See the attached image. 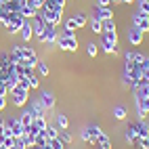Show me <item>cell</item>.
Segmentation results:
<instances>
[{
  "label": "cell",
  "mask_w": 149,
  "mask_h": 149,
  "mask_svg": "<svg viewBox=\"0 0 149 149\" xmlns=\"http://www.w3.org/2000/svg\"><path fill=\"white\" fill-rule=\"evenodd\" d=\"M48 141V139H46V134H44V130H40V132H38L36 136H34V145H38V147H40V145H44Z\"/></svg>",
  "instance_id": "obj_31"
},
{
  "label": "cell",
  "mask_w": 149,
  "mask_h": 149,
  "mask_svg": "<svg viewBox=\"0 0 149 149\" xmlns=\"http://www.w3.org/2000/svg\"><path fill=\"white\" fill-rule=\"evenodd\" d=\"M11 149H27V147L23 145V141H21V139H15V143L11 145Z\"/></svg>",
  "instance_id": "obj_38"
},
{
  "label": "cell",
  "mask_w": 149,
  "mask_h": 149,
  "mask_svg": "<svg viewBox=\"0 0 149 149\" xmlns=\"http://www.w3.org/2000/svg\"><path fill=\"white\" fill-rule=\"evenodd\" d=\"M101 25H103V34L116 32V21H113V19H105V21H101Z\"/></svg>",
  "instance_id": "obj_27"
},
{
  "label": "cell",
  "mask_w": 149,
  "mask_h": 149,
  "mask_svg": "<svg viewBox=\"0 0 149 149\" xmlns=\"http://www.w3.org/2000/svg\"><path fill=\"white\" fill-rule=\"evenodd\" d=\"M134 103H136V111L149 113V97H143V99H139V101H134Z\"/></svg>",
  "instance_id": "obj_23"
},
{
  "label": "cell",
  "mask_w": 149,
  "mask_h": 149,
  "mask_svg": "<svg viewBox=\"0 0 149 149\" xmlns=\"http://www.w3.org/2000/svg\"><path fill=\"white\" fill-rule=\"evenodd\" d=\"M8 95H11V103L15 107H25L27 99H29V91H25V88H21V86H15Z\"/></svg>",
  "instance_id": "obj_4"
},
{
  "label": "cell",
  "mask_w": 149,
  "mask_h": 149,
  "mask_svg": "<svg viewBox=\"0 0 149 149\" xmlns=\"http://www.w3.org/2000/svg\"><path fill=\"white\" fill-rule=\"evenodd\" d=\"M134 63L141 72H145V69H149V57L143 53H134Z\"/></svg>",
  "instance_id": "obj_16"
},
{
  "label": "cell",
  "mask_w": 149,
  "mask_h": 149,
  "mask_svg": "<svg viewBox=\"0 0 149 149\" xmlns=\"http://www.w3.org/2000/svg\"><path fill=\"white\" fill-rule=\"evenodd\" d=\"M59 136H61L63 143H72V134H69L67 130H61V134H59Z\"/></svg>",
  "instance_id": "obj_37"
},
{
  "label": "cell",
  "mask_w": 149,
  "mask_h": 149,
  "mask_svg": "<svg viewBox=\"0 0 149 149\" xmlns=\"http://www.w3.org/2000/svg\"><path fill=\"white\" fill-rule=\"evenodd\" d=\"M29 149H40V147H38V145H34V147H29Z\"/></svg>",
  "instance_id": "obj_44"
},
{
  "label": "cell",
  "mask_w": 149,
  "mask_h": 149,
  "mask_svg": "<svg viewBox=\"0 0 149 149\" xmlns=\"http://www.w3.org/2000/svg\"><path fill=\"white\" fill-rule=\"evenodd\" d=\"M113 116H116V120H126L128 111H126L124 105H118V107H113Z\"/></svg>",
  "instance_id": "obj_24"
},
{
  "label": "cell",
  "mask_w": 149,
  "mask_h": 149,
  "mask_svg": "<svg viewBox=\"0 0 149 149\" xmlns=\"http://www.w3.org/2000/svg\"><path fill=\"white\" fill-rule=\"evenodd\" d=\"M141 80L143 82H149V69H145V72L141 74Z\"/></svg>",
  "instance_id": "obj_39"
},
{
  "label": "cell",
  "mask_w": 149,
  "mask_h": 149,
  "mask_svg": "<svg viewBox=\"0 0 149 149\" xmlns=\"http://www.w3.org/2000/svg\"><path fill=\"white\" fill-rule=\"evenodd\" d=\"M19 122L23 124V132H25V128H27V126H32V122H34L32 111H29V109H25V111L21 113V118H19Z\"/></svg>",
  "instance_id": "obj_18"
},
{
  "label": "cell",
  "mask_w": 149,
  "mask_h": 149,
  "mask_svg": "<svg viewBox=\"0 0 149 149\" xmlns=\"http://www.w3.org/2000/svg\"><path fill=\"white\" fill-rule=\"evenodd\" d=\"M97 4H101V6H111V0H97Z\"/></svg>",
  "instance_id": "obj_40"
},
{
  "label": "cell",
  "mask_w": 149,
  "mask_h": 149,
  "mask_svg": "<svg viewBox=\"0 0 149 149\" xmlns=\"http://www.w3.org/2000/svg\"><path fill=\"white\" fill-rule=\"evenodd\" d=\"M80 136H82V141H84L86 145H95V143H97V139H95V134L91 132V128H88V126L80 132Z\"/></svg>",
  "instance_id": "obj_19"
},
{
  "label": "cell",
  "mask_w": 149,
  "mask_h": 149,
  "mask_svg": "<svg viewBox=\"0 0 149 149\" xmlns=\"http://www.w3.org/2000/svg\"><path fill=\"white\" fill-rule=\"evenodd\" d=\"M57 46L61 51H67V53H76L78 51V40H76V34H61L57 38Z\"/></svg>",
  "instance_id": "obj_3"
},
{
  "label": "cell",
  "mask_w": 149,
  "mask_h": 149,
  "mask_svg": "<svg viewBox=\"0 0 149 149\" xmlns=\"http://www.w3.org/2000/svg\"><path fill=\"white\" fill-rule=\"evenodd\" d=\"M48 145H51L53 149H65V143L61 141V136H57V139H51V141H48Z\"/></svg>",
  "instance_id": "obj_32"
},
{
  "label": "cell",
  "mask_w": 149,
  "mask_h": 149,
  "mask_svg": "<svg viewBox=\"0 0 149 149\" xmlns=\"http://www.w3.org/2000/svg\"><path fill=\"white\" fill-rule=\"evenodd\" d=\"M57 27L55 25H46L44 29V36H42V40L40 42H46V44H57Z\"/></svg>",
  "instance_id": "obj_10"
},
{
  "label": "cell",
  "mask_w": 149,
  "mask_h": 149,
  "mask_svg": "<svg viewBox=\"0 0 149 149\" xmlns=\"http://www.w3.org/2000/svg\"><path fill=\"white\" fill-rule=\"evenodd\" d=\"M6 107V97H0V109Z\"/></svg>",
  "instance_id": "obj_41"
},
{
  "label": "cell",
  "mask_w": 149,
  "mask_h": 149,
  "mask_svg": "<svg viewBox=\"0 0 149 149\" xmlns=\"http://www.w3.org/2000/svg\"><path fill=\"white\" fill-rule=\"evenodd\" d=\"M4 2H6V0H0V4H4Z\"/></svg>",
  "instance_id": "obj_45"
},
{
  "label": "cell",
  "mask_w": 149,
  "mask_h": 149,
  "mask_svg": "<svg viewBox=\"0 0 149 149\" xmlns=\"http://www.w3.org/2000/svg\"><path fill=\"white\" fill-rule=\"evenodd\" d=\"M38 99L42 101V105H44L46 109H53V107L57 105V99H55V95H53V93H48V91H42Z\"/></svg>",
  "instance_id": "obj_11"
},
{
  "label": "cell",
  "mask_w": 149,
  "mask_h": 149,
  "mask_svg": "<svg viewBox=\"0 0 149 149\" xmlns=\"http://www.w3.org/2000/svg\"><path fill=\"white\" fill-rule=\"evenodd\" d=\"M101 48H103V53H107V55H120V51H118V32L103 34Z\"/></svg>",
  "instance_id": "obj_1"
},
{
  "label": "cell",
  "mask_w": 149,
  "mask_h": 149,
  "mask_svg": "<svg viewBox=\"0 0 149 149\" xmlns=\"http://www.w3.org/2000/svg\"><path fill=\"white\" fill-rule=\"evenodd\" d=\"M36 69H38V72H40V76H42V78H46L48 74H51V69H48V65H46L44 61H38V65H36Z\"/></svg>",
  "instance_id": "obj_29"
},
{
  "label": "cell",
  "mask_w": 149,
  "mask_h": 149,
  "mask_svg": "<svg viewBox=\"0 0 149 149\" xmlns=\"http://www.w3.org/2000/svg\"><path fill=\"white\" fill-rule=\"evenodd\" d=\"M55 126L59 128V130H67V128H69V120H67V116L57 113V116H55Z\"/></svg>",
  "instance_id": "obj_17"
},
{
  "label": "cell",
  "mask_w": 149,
  "mask_h": 149,
  "mask_svg": "<svg viewBox=\"0 0 149 149\" xmlns=\"http://www.w3.org/2000/svg\"><path fill=\"white\" fill-rule=\"evenodd\" d=\"M97 143H99V147H101V149H111V141H109V136H107L105 132L97 139Z\"/></svg>",
  "instance_id": "obj_26"
},
{
  "label": "cell",
  "mask_w": 149,
  "mask_h": 149,
  "mask_svg": "<svg viewBox=\"0 0 149 149\" xmlns=\"http://www.w3.org/2000/svg\"><path fill=\"white\" fill-rule=\"evenodd\" d=\"M93 15L99 17L101 21H105V19H113V8H111V6H101V4H97Z\"/></svg>",
  "instance_id": "obj_9"
},
{
  "label": "cell",
  "mask_w": 149,
  "mask_h": 149,
  "mask_svg": "<svg viewBox=\"0 0 149 149\" xmlns=\"http://www.w3.org/2000/svg\"><path fill=\"white\" fill-rule=\"evenodd\" d=\"M8 17H11V11L6 8V4H0V23H6L8 21Z\"/></svg>",
  "instance_id": "obj_28"
},
{
  "label": "cell",
  "mask_w": 149,
  "mask_h": 149,
  "mask_svg": "<svg viewBox=\"0 0 149 149\" xmlns=\"http://www.w3.org/2000/svg\"><path fill=\"white\" fill-rule=\"evenodd\" d=\"M132 25L139 27L143 34L149 32V15H143V13H139V11H136V13L132 15Z\"/></svg>",
  "instance_id": "obj_6"
},
{
  "label": "cell",
  "mask_w": 149,
  "mask_h": 149,
  "mask_svg": "<svg viewBox=\"0 0 149 149\" xmlns=\"http://www.w3.org/2000/svg\"><path fill=\"white\" fill-rule=\"evenodd\" d=\"M21 141H23V145H25L27 149H29V147H34V134H29V132H23Z\"/></svg>",
  "instance_id": "obj_33"
},
{
  "label": "cell",
  "mask_w": 149,
  "mask_h": 149,
  "mask_svg": "<svg viewBox=\"0 0 149 149\" xmlns=\"http://www.w3.org/2000/svg\"><path fill=\"white\" fill-rule=\"evenodd\" d=\"M40 15H42V19L48 23V25H59L61 23V17H63V11H59V8H51L48 4H42V8H40Z\"/></svg>",
  "instance_id": "obj_2"
},
{
  "label": "cell",
  "mask_w": 149,
  "mask_h": 149,
  "mask_svg": "<svg viewBox=\"0 0 149 149\" xmlns=\"http://www.w3.org/2000/svg\"><path fill=\"white\" fill-rule=\"evenodd\" d=\"M139 149H149V136H145V139H136V143H134Z\"/></svg>",
  "instance_id": "obj_36"
},
{
  "label": "cell",
  "mask_w": 149,
  "mask_h": 149,
  "mask_svg": "<svg viewBox=\"0 0 149 149\" xmlns=\"http://www.w3.org/2000/svg\"><path fill=\"white\" fill-rule=\"evenodd\" d=\"M19 34H21L23 42H29L34 38V32H32V23H29V19H25V23L21 25V29H19Z\"/></svg>",
  "instance_id": "obj_15"
},
{
  "label": "cell",
  "mask_w": 149,
  "mask_h": 149,
  "mask_svg": "<svg viewBox=\"0 0 149 149\" xmlns=\"http://www.w3.org/2000/svg\"><path fill=\"white\" fill-rule=\"evenodd\" d=\"M27 82H29V88H32V91L40 86V80H38V76H34V74H29V76H27Z\"/></svg>",
  "instance_id": "obj_35"
},
{
  "label": "cell",
  "mask_w": 149,
  "mask_h": 149,
  "mask_svg": "<svg viewBox=\"0 0 149 149\" xmlns=\"http://www.w3.org/2000/svg\"><path fill=\"white\" fill-rule=\"evenodd\" d=\"M126 38H128V42H130L132 46H139V44H143V32L139 27H128V32H126Z\"/></svg>",
  "instance_id": "obj_7"
},
{
  "label": "cell",
  "mask_w": 149,
  "mask_h": 149,
  "mask_svg": "<svg viewBox=\"0 0 149 149\" xmlns=\"http://www.w3.org/2000/svg\"><path fill=\"white\" fill-rule=\"evenodd\" d=\"M147 128H149V124H147Z\"/></svg>",
  "instance_id": "obj_48"
},
{
  "label": "cell",
  "mask_w": 149,
  "mask_h": 149,
  "mask_svg": "<svg viewBox=\"0 0 149 149\" xmlns=\"http://www.w3.org/2000/svg\"><path fill=\"white\" fill-rule=\"evenodd\" d=\"M44 134H46V139L51 141V139H57L59 136V128L55 126V124H46V128H44Z\"/></svg>",
  "instance_id": "obj_21"
},
{
  "label": "cell",
  "mask_w": 149,
  "mask_h": 149,
  "mask_svg": "<svg viewBox=\"0 0 149 149\" xmlns=\"http://www.w3.org/2000/svg\"><path fill=\"white\" fill-rule=\"evenodd\" d=\"M72 19H74V23H76V27H78V29H80V27H86V21H88V17H86L84 13H76Z\"/></svg>",
  "instance_id": "obj_22"
},
{
  "label": "cell",
  "mask_w": 149,
  "mask_h": 149,
  "mask_svg": "<svg viewBox=\"0 0 149 149\" xmlns=\"http://www.w3.org/2000/svg\"><path fill=\"white\" fill-rule=\"evenodd\" d=\"M0 149H4V147H2V145H0Z\"/></svg>",
  "instance_id": "obj_46"
},
{
  "label": "cell",
  "mask_w": 149,
  "mask_h": 149,
  "mask_svg": "<svg viewBox=\"0 0 149 149\" xmlns=\"http://www.w3.org/2000/svg\"><path fill=\"white\" fill-rule=\"evenodd\" d=\"M136 4H139V13L149 15V0H136Z\"/></svg>",
  "instance_id": "obj_30"
},
{
  "label": "cell",
  "mask_w": 149,
  "mask_h": 149,
  "mask_svg": "<svg viewBox=\"0 0 149 149\" xmlns=\"http://www.w3.org/2000/svg\"><path fill=\"white\" fill-rule=\"evenodd\" d=\"M27 109L32 111V116H34V118H44V111H46V107L42 105V101H40V99L32 101V105H29Z\"/></svg>",
  "instance_id": "obj_12"
},
{
  "label": "cell",
  "mask_w": 149,
  "mask_h": 149,
  "mask_svg": "<svg viewBox=\"0 0 149 149\" xmlns=\"http://www.w3.org/2000/svg\"><path fill=\"white\" fill-rule=\"evenodd\" d=\"M86 27H91L93 29V34H103V25H101V19L99 17H88V21H86Z\"/></svg>",
  "instance_id": "obj_13"
},
{
  "label": "cell",
  "mask_w": 149,
  "mask_h": 149,
  "mask_svg": "<svg viewBox=\"0 0 149 149\" xmlns=\"http://www.w3.org/2000/svg\"><path fill=\"white\" fill-rule=\"evenodd\" d=\"M6 95H8V91H6L2 84H0V97H6Z\"/></svg>",
  "instance_id": "obj_42"
},
{
  "label": "cell",
  "mask_w": 149,
  "mask_h": 149,
  "mask_svg": "<svg viewBox=\"0 0 149 149\" xmlns=\"http://www.w3.org/2000/svg\"><path fill=\"white\" fill-rule=\"evenodd\" d=\"M4 149H6V147H4ZM8 149H11V147H8Z\"/></svg>",
  "instance_id": "obj_47"
},
{
  "label": "cell",
  "mask_w": 149,
  "mask_h": 149,
  "mask_svg": "<svg viewBox=\"0 0 149 149\" xmlns=\"http://www.w3.org/2000/svg\"><path fill=\"white\" fill-rule=\"evenodd\" d=\"M122 2H126V4H132V2H134V0H122Z\"/></svg>",
  "instance_id": "obj_43"
},
{
  "label": "cell",
  "mask_w": 149,
  "mask_h": 149,
  "mask_svg": "<svg viewBox=\"0 0 149 149\" xmlns=\"http://www.w3.org/2000/svg\"><path fill=\"white\" fill-rule=\"evenodd\" d=\"M23 65L27 67V69H34L36 65H38V55H36V51L32 46H25L23 44Z\"/></svg>",
  "instance_id": "obj_5"
},
{
  "label": "cell",
  "mask_w": 149,
  "mask_h": 149,
  "mask_svg": "<svg viewBox=\"0 0 149 149\" xmlns=\"http://www.w3.org/2000/svg\"><path fill=\"white\" fill-rule=\"evenodd\" d=\"M136 139H139V134H136V130H134V126L130 124V126L126 128V143H128V145H134Z\"/></svg>",
  "instance_id": "obj_20"
},
{
  "label": "cell",
  "mask_w": 149,
  "mask_h": 149,
  "mask_svg": "<svg viewBox=\"0 0 149 149\" xmlns=\"http://www.w3.org/2000/svg\"><path fill=\"white\" fill-rule=\"evenodd\" d=\"M6 126H8V130H11V134L15 139H21L23 136V124L19 122V118H11V120L6 122Z\"/></svg>",
  "instance_id": "obj_8"
},
{
  "label": "cell",
  "mask_w": 149,
  "mask_h": 149,
  "mask_svg": "<svg viewBox=\"0 0 149 149\" xmlns=\"http://www.w3.org/2000/svg\"><path fill=\"white\" fill-rule=\"evenodd\" d=\"M86 53H88V57H93V59H95V57H97V53H99L97 44H95V42H88V44H86Z\"/></svg>",
  "instance_id": "obj_34"
},
{
  "label": "cell",
  "mask_w": 149,
  "mask_h": 149,
  "mask_svg": "<svg viewBox=\"0 0 149 149\" xmlns=\"http://www.w3.org/2000/svg\"><path fill=\"white\" fill-rule=\"evenodd\" d=\"M13 143H15V136H13L11 132H6V134H2V136H0V145H2V147H6V149H8Z\"/></svg>",
  "instance_id": "obj_25"
},
{
  "label": "cell",
  "mask_w": 149,
  "mask_h": 149,
  "mask_svg": "<svg viewBox=\"0 0 149 149\" xmlns=\"http://www.w3.org/2000/svg\"><path fill=\"white\" fill-rule=\"evenodd\" d=\"M132 126H134V130H136L139 139L149 136V128H147V122H145V120H136V122H132Z\"/></svg>",
  "instance_id": "obj_14"
}]
</instances>
